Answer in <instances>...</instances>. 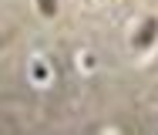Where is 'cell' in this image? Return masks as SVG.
<instances>
[{"label": "cell", "mask_w": 158, "mask_h": 135, "mask_svg": "<svg viewBox=\"0 0 158 135\" xmlns=\"http://www.w3.org/2000/svg\"><path fill=\"white\" fill-rule=\"evenodd\" d=\"M37 3H40V14H47V17L57 10V0H37Z\"/></svg>", "instance_id": "2"}, {"label": "cell", "mask_w": 158, "mask_h": 135, "mask_svg": "<svg viewBox=\"0 0 158 135\" xmlns=\"http://www.w3.org/2000/svg\"><path fill=\"white\" fill-rule=\"evenodd\" d=\"M155 31H158V24H155V20H148V24L141 27V34H138V41H135V44H138V47H145V44L155 37Z\"/></svg>", "instance_id": "1"}]
</instances>
